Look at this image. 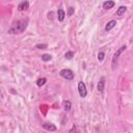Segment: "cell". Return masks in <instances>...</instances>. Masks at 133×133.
Segmentation results:
<instances>
[{
	"mask_svg": "<svg viewBox=\"0 0 133 133\" xmlns=\"http://www.w3.org/2000/svg\"><path fill=\"white\" fill-rule=\"evenodd\" d=\"M28 24V20H17L14 21L9 29V33L10 34H18V33H22Z\"/></svg>",
	"mask_w": 133,
	"mask_h": 133,
	"instance_id": "obj_1",
	"label": "cell"
},
{
	"mask_svg": "<svg viewBox=\"0 0 133 133\" xmlns=\"http://www.w3.org/2000/svg\"><path fill=\"white\" fill-rule=\"evenodd\" d=\"M59 75L62 78L66 79V80H73L74 79V76H75L74 75V72L72 70H70V69H63V70H61L60 73H59Z\"/></svg>",
	"mask_w": 133,
	"mask_h": 133,
	"instance_id": "obj_2",
	"label": "cell"
},
{
	"mask_svg": "<svg viewBox=\"0 0 133 133\" xmlns=\"http://www.w3.org/2000/svg\"><path fill=\"white\" fill-rule=\"evenodd\" d=\"M124 50H126V46H122L115 53H114V55H113V57H112V63H111V65H112V70H114L115 68H116V64H117V59H119V57H120V55L123 53V51Z\"/></svg>",
	"mask_w": 133,
	"mask_h": 133,
	"instance_id": "obj_3",
	"label": "cell"
},
{
	"mask_svg": "<svg viewBox=\"0 0 133 133\" xmlns=\"http://www.w3.org/2000/svg\"><path fill=\"white\" fill-rule=\"evenodd\" d=\"M78 92L81 98H85L87 95V90H86V85L83 81H79L78 82Z\"/></svg>",
	"mask_w": 133,
	"mask_h": 133,
	"instance_id": "obj_4",
	"label": "cell"
},
{
	"mask_svg": "<svg viewBox=\"0 0 133 133\" xmlns=\"http://www.w3.org/2000/svg\"><path fill=\"white\" fill-rule=\"evenodd\" d=\"M42 127L47 131H56V126L53 125L52 123H44Z\"/></svg>",
	"mask_w": 133,
	"mask_h": 133,
	"instance_id": "obj_5",
	"label": "cell"
},
{
	"mask_svg": "<svg viewBox=\"0 0 133 133\" xmlns=\"http://www.w3.org/2000/svg\"><path fill=\"white\" fill-rule=\"evenodd\" d=\"M28 8H29V2L27 1V0H24V1H22V2L18 5V10H19L20 12H24V11H26Z\"/></svg>",
	"mask_w": 133,
	"mask_h": 133,
	"instance_id": "obj_6",
	"label": "cell"
},
{
	"mask_svg": "<svg viewBox=\"0 0 133 133\" xmlns=\"http://www.w3.org/2000/svg\"><path fill=\"white\" fill-rule=\"evenodd\" d=\"M114 5H115V2L113 1V0H107V1H105V2L103 3V9H104V10H110V9H112Z\"/></svg>",
	"mask_w": 133,
	"mask_h": 133,
	"instance_id": "obj_7",
	"label": "cell"
},
{
	"mask_svg": "<svg viewBox=\"0 0 133 133\" xmlns=\"http://www.w3.org/2000/svg\"><path fill=\"white\" fill-rule=\"evenodd\" d=\"M64 18H65V13H64V11L61 10V9H59V10L57 11V20H58L59 22H62V21L64 20Z\"/></svg>",
	"mask_w": 133,
	"mask_h": 133,
	"instance_id": "obj_8",
	"label": "cell"
},
{
	"mask_svg": "<svg viewBox=\"0 0 133 133\" xmlns=\"http://www.w3.org/2000/svg\"><path fill=\"white\" fill-rule=\"evenodd\" d=\"M115 25H116V21H115V20H111V21H109V22L106 24L105 30H106V31H110Z\"/></svg>",
	"mask_w": 133,
	"mask_h": 133,
	"instance_id": "obj_9",
	"label": "cell"
},
{
	"mask_svg": "<svg viewBox=\"0 0 133 133\" xmlns=\"http://www.w3.org/2000/svg\"><path fill=\"white\" fill-rule=\"evenodd\" d=\"M104 88H105V79L102 77V78L100 79L99 83H98V91H99L100 93H103V92H104Z\"/></svg>",
	"mask_w": 133,
	"mask_h": 133,
	"instance_id": "obj_10",
	"label": "cell"
},
{
	"mask_svg": "<svg viewBox=\"0 0 133 133\" xmlns=\"http://www.w3.org/2000/svg\"><path fill=\"white\" fill-rule=\"evenodd\" d=\"M62 107H63V109L65 111H70L71 108H72V104H71V102L69 100H64L62 102Z\"/></svg>",
	"mask_w": 133,
	"mask_h": 133,
	"instance_id": "obj_11",
	"label": "cell"
},
{
	"mask_svg": "<svg viewBox=\"0 0 133 133\" xmlns=\"http://www.w3.org/2000/svg\"><path fill=\"white\" fill-rule=\"evenodd\" d=\"M126 11H127V8H126V6H124V5L120 6V8L117 9V11H116V16H119V17L123 16V15L126 13Z\"/></svg>",
	"mask_w": 133,
	"mask_h": 133,
	"instance_id": "obj_12",
	"label": "cell"
},
{
	"mask_svg": "<svg viewBox=\"0 0 133 133\" xmlns=\"http://www.w3.org/2000/svg\"><path fill=\"white\" fill-rule=\"evenodd\" d=\"M46 82H47V79H46V78H40V79H38V81H36V85L41 87V86H43Z\"/></svg>",
	"mask_w": 133,
	"mask_h": 133,
	"instance_id": "obj_13",
	"label": "cell"
},
{
	"mask_svg": "<svg viewBox=\"0 0 133 133\" xmlns=\"http://www.w3.org/2000/svg\"><path fill=\"white\" fill-rule=\"evenodd\" d=\"M51 55L50 54H43L42 55V60L43 61H50L51 60Z\"/></svg>",
	"mask_w": 133,
	"mask_h": 133,
	"instance_id": "obj_14",
	"label": "cell"
},
{
	"mask_svg": "<svg viewBox=\"0 0 133 133\" xmlns=\"http://www.w3.org/2000/svg\"><path fill=\"white\" fill-rule=\"evenodd\" d=\"M73 56H74V52H73V51H68V52L64 54V57H65L66 59H72Z\"/></svg>",
	"mask_w": 133,
	"mask_h": 133,
	"instance_id": "obj_15",
	"label": "cell"
},
{
	"mask_svg": "<svg viewBox=\"0 0 133 133\" xmlns=\"http://www.w3.org/2000/svg\"><path fill=\"white\" fill-rule=\"evenodd\" d=\"M104 56H105V54H104V52H103V51L99 52V54H98V60H99V61H103Z\"/></svg>",
	"mask_w": 133,
	"mask_h": 133,
	"instance_id": "obj_16",
	"label": "cell"
},
{
	"mask_svg": "<svg viewBox=\"0 0 133 133\" xmlns=\"http://www.w3.org/2000/svg\"><path fill=\"white\" fill-rule=\"evenodd\" d=\"M35 47L38 49H46L47 48V44H38Z\"/></svg>",
	"mask_w": 133,
	"mask_h": 133,
	"instance_id": "obj_17",
	"label": "cell"
},
{
	"mask_svg": "<svg viewBox=\"0 0 133 133\" xmlns=\"http://www.w3.org/2000/svg\"><path fill=\"white\" fill-rule=\"evenodd\" d=\"M74 12H75V9L74 8H69V10H68V16H72L73 14H74Z\"/></svg>",
	"mask_w": 133,
	"mask_h": 133,
	"instance_id": "obj_18",
	"label": "cell"
},
{
	"mask_svg": "<svg viewBox=\"0 0 133 133\" xmlns=\"http://www.w3.org/2000/svg\"><path fill=\"white\" fill-rule=\"evenodd\" d=\"M52 16H53V13H52V12H51V13H49V14H48V18H49V19H52V18H53V17H52Z\"/></svg>",
	"mask_w": 133,
	"mask_h": 133,
	"instance_id": "obj_19",
	"label": "cell"
}]
</instances>
